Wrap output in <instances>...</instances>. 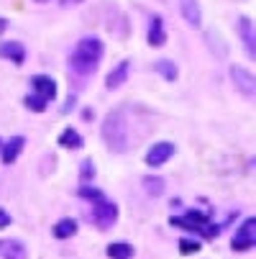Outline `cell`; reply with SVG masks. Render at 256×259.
<instances>
[{
    "instance_id": "ba28073f",
    "label": "cell",
    "mask_w": 256,
    "mask_h": 259,
    "mask_svg": "<svg viewBox=\"0 0 256 259\" xmlns=\"http://www.w3.org/2000/svg\"><path fill=\"white\" fill-rule=\"evenodd\" d=\"M31 90H33V95H41L44 100H54L57 98V82L52 77H46V75H36L31 80Z\"/></svg>"
},
{
    "instance_id": "7a4b0ae2",
    "label": "cell",
    "mask_w": 256,
    "mask_h": 259,
    "mask_svg": "<svg viewBox=\"0 0 256 259\" xmlns=\"http://www.w3.org/2000/svg\"><path fill=\"white\" fill-rule=\"evenodd\" d=\"M103 139L105 144L116 152H126L128 149V123H126V110H113L108 113L105 123H103Z\"/></svg>"
},
{
    "instance_id": "44dd1931",
    "label": "cell",
    "mask_w": 256,
    "mask_h": 259,
    "mask_svg": "<svg viewBox=\"0 0 256 259\" xmlns=\"http://www.w3.org/2000/svg\"><path fill=\"white\" fill-rule=\"evenodd\" d=\"M154 69H157V72H162V75H164L167 80H177V67H174L169 59L157 62V64H154Z\"/></svg>"
},
{
    "instance_id": "30bf717a",
    "label": "cell",
    "mask_w": 256,
    "mask_h": 259,
    "mask_svg": "<svg viewBox=\"0 0 256 259\" xmlns=\"http://www.w3.org/2000/svg\"><path fill=\"white\" fill-rule=\"evenodd\" d=\"M128 75H131V59L118 62V64L111 69V75H108V80H105L108 90H116V88H121V85L128 80Z\"/></svg>"
},
{
    "instance_id": "ac0fdd59",
    "label": "cell",
    "mask_w": 256,
    "mask_h": 259,
    "mask_svg": "<svg viewBox=\"0 0 256 259\" xmlns=\"http://www.w3.org/2000/svg\"><path fill=\"white\" fill-rule=\"evenodd\" d=\"M108 256L111 259H131L133 256V246L126 244V241H116L108 246Z\"/></svg>"
},
{
    "instance_id": "ffe728a7",
    "label": "cell",
    "mask_w": 256,
    "mask_h": 259,
    "mask_svg": "<svg viewBox=\"0 0 256 259\" xmlns=\"http://www.w3.org/2000/svg\"><path fill=\"white\" fill-rule=\"evenodd\" d=\"M23 103H26V108H28V110H33V113H44L46 105H49V100H44L41 95H28Z\"/></svg>"
},
{
    "instance_id": "7402d4cb",
    "label": "cell",
    "mask_w": 256,
    "mask_h": 259,
    "mask_svg": "<svg viewBox=\"0 0 256 259\" xmlns=\"http://www.w3.org/2000/svg\"><path fill=\"white\" fill-rule=\"evenodd\" d=\"M179 251L182 254H197L200 251V244L192 241V239H179Z\"/></svg>"
},
{
    "instance_id": "4fadbf2b",
    "label": "cell",
    "mask_w": 256,
    "mask_h": 259,
    "mask_svg": "<svg viewBox=\"0 0 256 259\" xmlns=\"http://www.w3.org/2000/svg\"><path fill=\"white\" fill-rule=\"evenodd\" d=\"M0 57H3V59H11L13 64H23V59H26V49H23V44L6 41V44H0Z\"/></svg>"
},
{
    "instance_id": "d4e9b609",
    "label": "cell",
    "mask_w": 256,
    "mask_h": 259,
    "mask_svg": "<svg viewBox=\"0 0 256 259\" xmlns=\"http://www.w3.org/2000/svg\"><path fill=\"white\" fill-rule=\"evenodd\" d=\"M6 226H11V215L6 208H0V229H6Z\"/></svg>"
},
{
    "instance_id": "6da1fadb",
    "label": "cell",
    "mask_w": 256,
    "mask_h": 259,
    "mask_svg": "<svg viewBox=\"0 0 256 259\" xmlns=\"http://www.w3.org/2000/svg\"><path fill=\"white\" fill-rule=\"evenodd\" d=\"M103 59V41L97 36H85V39L75 47L72 52V59H69V67L72 72H77V75H92L97 69V62Z\"/></svg>"
},
{
    "instance_id": "8992f818",
    "label": "cell",
    "mask_w": 256,
    "mask_h": 259,
    "mask_svg": "<svg viewBox=\"0 0 256 259\" xmlns=\"http://www.w3.org/2000/svg\"><path fill=\"white\" fill-rule=\"evenodd\" d=\"M231 80H233V85H236V90L243 95V98H256V77L251 75L248 69H243V67H238V64H233L231 67Z\"/></svg>"
},
{
    "instance_id": "52a82bcc",
    "label": "cell",
    "mask_w": 256,
    "mask_h": 259,
    "mask_svg": "<svg viewBox=\"0 0 256 259\" xmlns=\"http://www.w3.org/2000/svg\"><path fill=\"white\" fill-rule=\"evenodd\" d=\"M174 157V144L172 141H157L149 152H146V164L149 167H162Z\"/></svg>"
},
{
    "instance_id": "9a60e30c",
    "label": "cell",
    "mask_w": 256,
    "mask_h": 259,
    "mask_svg": "<svg viewBox=\"0 0 256 259\" xmlns=\"http://www.w3.org/2000/svg\"><path fill=\"white\" fill-rule=\"evenodd\" d=\"M0 256L3 259H26L28 256V251H26V246L21 244V241H6V244H0Z\"/></svg>"
},
{
    "instance_id": "484cf974",
    "label": "cell",
    "mask_w": 256,
    "mask_h": 259,
    "mask_svg": "<svg viewBox=\"0 0 256 259\" xmlns=\"http://www.w3.org/2000/svg\"><path fill=\"white\" fill-rule=\"evenodd\" d=\"M77 3H82V0H62V6H77Z\"/></svg>"
},
{
    "instance_id": "e0dca14e",
    "label": "cell",
    "mask_w": 256,
    "mask_h": 259,
    "mask_svg": "<svg viewBox=\"0 0 256 259\" xmlns=\"http://www.w3.org/2000/svg\"><path fill=\"white\" fill-rule=\"evenodd\" d=\"M59 146H64V149H80L82 146V136H80V131H75V128H64L62 134H59Z\"/></svg>"
},
{
    "instance_id": "2e32d148",
    "label": "cell",
    "mask_w": 256,
    "mask_h": 259,
    "mask_svg": "<svg viewBox=\"0 0 256 259\" xmlns=\"http://www.w3.org/2000/svg\"><path fill=\"white\" fill-rule=\"evenodd\" d=\"M52 234H54L57 239L75 236V234H77V221H75V218H62V221H57V226L52 229Z\"/></svg>"
},
{
    "instance_id": "8fae6325",
    "label": "cell",
    "mask_w": 256,
    "mask_h": 259,
    "mask_svg": "<svg viewBox=\"0 0 256 259\" xmlns=\"http://www.w3.org/2000/svg\"><path fill=\"white\" fill-rule=\"evenodd\" d=\"M179 11L185 16V21L190 26H202V11H200V3L197 0H179Z\"/></svg>"
},
{
    "instance_id": "4316f807",
    "label": "cell",
    "mask_w": 256,
    "mask_h": 259,
    "mask_svg": "<svg viewBox=\"0 0 256 259\" xmlns=\"http://www.w3.org/2000/svg\"><path fill=\"white\" fill-rule=\"evenodd\" d=\"M6 23H8L6 18H0V31H6Z\"/></svg>"
},
{
    "instance_id": "cb8c5ba5",
    "label": "cell",
    "mask_w": 256,
    "mask_h": 259,
    "mask_svg": "<svg viewBox=\"0 0 256 259\" xmlns=\"http://www.w3.org/2000/svg\"><path fill=\"white\" fill-rule=\"evenodd\" d=\"M80 195L87 198V200H100V198H103V193L95 190V188H80Z\"/></svg>"
},
{
    "instance_id": "5b68a950",
    "label": "cell",
    "mask_w": 256,
    "mask_h": 259,
    "mask_svg": "<svg viewBox=\"0 0 256 259\" xmlns=\"http://www.w3.org/2000/svg\"><path fill=\"white\" fill-rule=\"evenodd\" d=\"M253 244H256V218H246L243 224L236 229L231 246L236 251H248V249H253Z\"/></svg>"
},
{
    "instance_id": "83f0119b",
    "label": "cell",
    "mask_w": 256,
    "mask_h": 259,
    "mask_svg": "<svg viewBox=\"0 0 256 259\" xmlns=\"http://www.w3.org/2000/svg\"><path fill=\"white\" fill-rule=\"evenodd\" d=\"M33 3H52V0H33Z\"/></svg>"
},
{
    "instance_id": "277c9868",
    "label": "cell",
    "mask_w": 256,
    "mask_h": 259,
    "mask_svg": "<svg viewBox=\"0 0 256 259\" xmlns=\"http://www.w3.org/2000/svg\"><path fill=\"white\" fill-rule=\"evenodd\" d=\"M92 221H95V226L100 231H108L118 221V205L111 203V200H105V198L95 200V205H92Z\"/></svg>"
},
{
    "instance_id": "d6986e66",
    "label": "cell",
    "mask_w": 256,
    "mask_h": 259,
    "mask_svg": "<svg viewBox=\"0 0 256 259\" xmlns=\"http://www.w3.org/2000/svg\"><path fill=\"white\" fill-rule=\"evenodd\" d=\"M143 188H146V193H149L151 198H159L164 193V180L162 177H154V175H146L143 177Z\"/></svg>"
},
{
    "instance_id": "7c38bea8",
    "label": "cell",
    "mask_w": 256,
    "mask_h": 259,
    "mask_svg": "<svg viewBox=\"0 0 256 259\" xmlns=\"http://www.w3.org/2000/svg\"><path fill=\"white\" fill-rule=\"evenodd\" d=\"M238 33H241V39L246 44V52L248 57L256 54V36H253V23L248 18H238Z\"/></svg>"
},
{
    "instance_id": "9c48e42d",
    "label": "cell",
    "mask_w": 256,
    "mask_h": 259,
    "mask_svg": "<svg viewBox=\"0 0 256 259\" xmlns=\"http://www.w3.org/2000/svg\"><path fill=\"white\" fill-rule=\"evenodd\" d=\"M23 146H26L23 136H13L11 141H6L3 146H0V159H3V164H13L18 159V154L23 152Z\"/></svg>"
},
{
    "instance_id": "5bb4252c",
    "label": "cell",
    "mask_w": 256,
    "mask_h": 259,
    "mask_svg": "<svg viewBox=\"0 0 256 259\" xmlns=\"http://www.w3.org/2000/svg\"><path fill=\"white\" fill-rule=\"evenodd\" d=\"M149 44L151 47H164V41H167V31H164V21L159 18V16H154L151 18V23H149Z\"/></svg>"
},
{
    "instance_id": "603a6c76",
    "label": "cell",
    "mask_w": 256,
    "mask_h": 259,
    "mask_svg": "<svg viewBox=\"0 0 256 259\" xmlns=\"http://www.w3.org/2000/svg\"><path fill=\"white\" fill-rule=\"evenodd\" d=\"M80 177H82V182H87V180H92V177H95V164H92V159H85V162H82Z\"/></svg>"
},
{
    "instance_id": "3957f363",
    "label": "cell",
    "mask_w": 256,
    "mask_h": 259,
    "mask_svg": "<svg viewBox=\"0 0 256 259\" xmlns=\"http://www.w3.org/2000/svg\"><path fill=\"white\" fill-rule=\"evenodd\" d=\"M169 224H172V226H179V229H185V231H200V234H205V236H218V234H221V229L210 224L208 213H197V210H187L185 215L172 218Z\"/></svg>"
},
{
    "instance_id": "f1b7e54d",
    "label": "cell",
    "mask_w": 256,
    "mask_h": 259,
    "mask_svg": "<svg viewBox=\"0 0 256 259\" xmlns=\"http://www.w3.org/2000/svg\"><path fill=\"white\" fill-rule=\"evenodd\" d=\"M0 146H3V144H0Z\"/></svg>"
}]
</instances>
